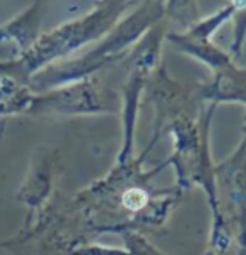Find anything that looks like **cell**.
I'll list each match as a JSON object with an SVG mask.
<instances>
[{"label":"cell","instance_id":"cell-1","mask_svg":"<svg viewBox=\"0 0 246 255\" xmlns=\"http://www.w3.org/2000/svg\"><path fill=\"white\" fill-rule=\"evenodd\" d=\"M39 22H41V2L36 0L19 17L5 25H0V42L14 41L20 53H24L37 41Z\"/></svg>","mask_w":246,"mask_h":255},{"label":"cell","instance_id":"cell-2","mask_svg":"<svg viewBox=\"0 0 246 255\" xmlns=\"http://www.w3.org/2000/svg\"><path fill=\"white\" fill-rule=\"evenodd\" d=\"M49 172L51 162L47 157H41L39 161H34L27 179L24 181L19 193L15 194V200L27 205L32 210L39 208L47 198V193H49Z\"/></svg>","mask_w":246,"mask_h":255},{"label":"cell","instance_id":"cell-3","mask_svg":"<svg viewBox=\"0 0 246 255\" xmlns=\"http://www.w3.org/2000/svg\"><path fill=\"white\" fill-rule=\"evenodd\" d=\"M167 12L180 24H187L196 17V0H169Z\"/></svg>","mask_w":246,"mask_h":255},{"label":"cell","instance_id":"cell-4","mask_svg":"<svg viewBox=\"0 0 246 255\" xmlns=\"http://www.w3.org/2000/svg\"><path fill=\"white\" fill-rule=\"evenodd\" d=\"M147 201H149L147 193L144 191V189H139V188H132L123 194V205L132 211L144 208V206L147 205Z\"/></svg>","mask_w":246,"mask_h":255}]
</instances>
